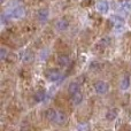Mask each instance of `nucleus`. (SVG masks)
<instances>
[{
	"mask_svg": "<svg viewBox=\"0 0 131 131\" xmlns=\"http://www.w3.org/2000/svg\"><path fill=\"white\" fill-rule=\"evenodd\" d=\"M70 62V59L68 58V55H60L58 58V63H59L61 67H67Z\"/></svg>",
	"mask_w": 131,
	"mask_h": 131,
	"instance_id": "nucleus-9",
	"label": "nucleus"
},
{
	"mask_svg": "<svg viewBox=\"0 0 131 131\" xmlns=\"http://www.w3.org/2000/svg\"><path fill=\"white\" fill-rule=\"evenodd\" d=\"M47 16H48L47 9H40V10L38 12V14H37V17H38V20L40 21V22H45V21L47 20Z\"/></svg>",
	"mask_w": 131,
	"mask_h": 131,
	"instance_id": "nucleus-10",
	"label": "nucleus"
},
{
	"mask_svg": "<svg viewBox=\"0 0 131 131\" xmlns=\"http://www.w3.org/2000/svg\"><path fill=\"white\" fill-rule=\"evenodd\" d=\"M97 9L100 12V13H106L108 10V4L105 0H101V1L97 2Z\"/></svg>",
	"mask_w": 131,
	"mask_h": 131,
	"instance_id": "nucleus-7",
	"label": "nucleus"
},
{
	"mask_svg": "<svg viewBox=\"0 0 131 131\" xmlns=\"http://www.w3.org/2000/svg\"><path fill=\"white\" fill-rule=\"evenodd\" d=\"M68 27H69V21L64 17L59 20L55 23V29H57L58 31H64V30L68 29Z\"/></svg>",
	"mask_w": 131,
	"mask_h": 131,
	"instance_id": "nucleus-4",
	"label": "nucleus"
},
{
	"mask_svg": "<svg viewBox=\"0 0 131 131\" xmlns=\"http://www.w3.org/2000/svg\"><path fill=\"white\" fill-rule=\"evenodd\" d=\"M32 59H34V53L31 52V51H27L24 54V59H23V61L25 62V63H29V62L32 61Z\"/></svg>",
	"mask_w": 131,
	"mask_h": 131,
	"instance_id": "nucleus-15",
	"label": "nucleus"
},
{
	"mask_svg": "<svg viewBox=\"0 0 131 131\" xmlns=\"http://www.w3.org/2000/svg\"><path fill=\"white\" fill-rule=\"evenodd\" d=\"M12 15L16 18L22 17V16L24 15V9H23L22 7H16V8H14L13 10H12Z\"/></svg>",
	"mask_w": 131,
	"mask_h": 131,
	"instance_id": "nucleus-11",
	"label": "nucleus"
},
{
	"mask_svg": "<svg viewBox=\"0 0 131 131\" xmlns=\"http://www.w3.org/2000/svg\"><path fill=\"white\" fill-rule=\"evenodd\" d=\"M82 100H83V94H82L81 91H78L77 93L71 95V102L74 105H79L82 102Z\"/></svg>",
	"mask_w": 131,
	"mask_h": 131,
	"instance_id": "nucleus-8",
	"label": "nucleus"
},
{
	"mask_svg": "<svg viewBox=\"0 0 131 131\" xmlns=\"http://www.w3.org/2000/svg\"><path fill=\"white\" fill-rule=\"evenodd\" d=\"M94 90L98 94H105L108 91V85L104 81H98L94 83Z\"/></svg>",
	"mask_w": 131,
	"mask_h": 131,
	"instance_id": "nucleus-2",
	"label": "nucleus"
},
{
	"mask_svg": "<svg viewBox=\"0 0 131 131\" xmlns=\"http://www.w3.org/2000/svg\"><path fill=\"white\" fill-rule=\"evenodd\" d=\"M57 113H58V111H55V109H53V108H48L47 111L45 112L46 120H47L48 122L52 123L53 120H54V117H55V115H57Z\"/></svg>",
	"mask_w": 131,
	"mask_h": 131,
	"instance_id": "nucleus-6",
	"label": "nucleus"
},
{
	"mask_svg": "<svg viewBox=\"0 0 131 131\" xmlns=\"http://www.w3.org/2000/svg\"><path fill=\"white\" fill-rule=\"evenodd\" d=\"M67 122H68L67 114L63 113V112H58L52 123L53 124H57V125H64V124H67Z\"/></svg>",
	"mask_w": 131,
	"mask_h": 131,
	"instance_id": "nucleus-1",
	"label": "nucleus"
},
{
	"mask_svg": "<svg viewBox=\"0 0 131 131\" xmlns=\"http://www.w3.org/2000/svg\"><path fill=\"white\" fill-rule=\"evenodd\" d=\"M5 59H6V50H5V48H1V60L4 61Z\"/></svg>",
	"mask_w": 131,
	"mask_h": 131,
	"instance_id": "nucleus-16",
	"label": "nucleus"
},
{
	"mask_svg": "<svg viewBox=\"0 0 131 131\" xmlns=\"http://www.w3.org/2000/svg\"><path fill=\"white\" fill-rule=\"evenodd\" d=\"M116 116H117V109H111L106 114V118L108 121H114L116 118Z\"/></svg>",
	"mask_w": 131,
	"mask_h": 131,
	"instance_id": "nucleus-12",
	"label": "nucleus"
},
{
	"mask_svg": "<svg viewBox=\"0 0 131 131\" xmlns=\"http://www.w3.org/2000/svg\"><path fill=\"white\" fill-rule=\"evenodd\" d=\"M46 75V78L50 79L52 82H55V81H59L61 78V74H60L59 70H55V69H48L47 71L45 72Z\"/></svg>",
	"mask_w": 131,
	"mask_h": 131,
	"instance_id": "nucleus-3",
	"label": "nucleus"
},
{
	"mask_svg": "<svg viewBox=\"0 0 131 131\" xmlns=\"http://www.w3.org/2000/svg\"><path fill=\"white\" fill-rule=\"evenodd\" d=\"M79 91V84L78 82H71V83L69 84V86H68V93H69L70 95L75 94V93H77Z\"/></svg>",
	"mask_w": 131,
	"mask_h": 131,
	"instance_id": "nucleus-5",
	"label": "nucleus"
},
{
	"mask_svg": "<svg viewBox=\"0 0 131 131\" xmlns=\"http://www.w3.org/2000/svg\"><path fill=\"white\" fill-rule=\"evenodd\" d=\"M44 98H45V91H38V92L35 94V101L37 102H40L44 100Z\"/></svg>",
	"mask_w": 131,
	"mask_h": 131,
	"instance_id": "nucleus-14",
	"label": "nucleus"
},
{
	"mask_svg": "<svg viewBox=\"0 0 131 131\" xmlns=\"http://www.w3.org/2000/svg\"><path fill=\"white\" fill-rule=\"evenodd\" d=\"M129 85H130V77L127 75V76L123 77L122 82H121V89L122 90H127L129 88Z\"/></svg>",
	"mask_w": 131,
	"mask_h": 131,
	"instance_id": "nucleus-13",
	"label": "nucleus"
}]
</instances>
